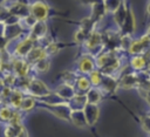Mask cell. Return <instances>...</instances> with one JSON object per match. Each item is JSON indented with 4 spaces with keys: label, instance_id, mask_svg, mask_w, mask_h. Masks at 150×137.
<instances>
[{
    "label": "cell",
    "instance_id": "obj_2",
    "mask_svg": "<svg viewBox=\"0 0 150 137\" xmlns=\"http://www.w3.org/2000/svg\"><path fill=\"white\" fill-rule=\"evenodd\" d=\"M26 90L32 96H36V97H40V98H43V97L49 96L52 94L49 88L43 82H41L40 80H35V78L29 81V84L26 88Z\"/></svg>",
    "mask_w": 150,
    "mask_h": 137
},
{
    "label": "cell",
    "instance_id": "obj_26",
    "mask_svg": "<svg viewBox=\"0 0 150 137\" xmlns=\"http://www.w3.org/2000/svg\"><path fill=\"white\" fill-rule=\"evenodd\" d=\"M34 105H35V100H34V97L30 95V96L23 97L22 103H21V105H20V109H21L22 111H29V110H32V109L34 108Z\"/></svg>",
    "mask_w": 150,
    "mask_h": 137
},
{
    "label": "cell",
    "instance_id": "obj_27",
    "mask_svg": "<svg viewBox=\"0 0 150 137\" xmlns=\"http://www.w3.org/2000/svg\"><path fill=\"white\" fill-rule=\"evenodd\" d=\"M90 85H91L90 80L84 77V76H81L76 80V87L82 91H88L90 89Z\"/></svg>",
    "mask_w": 150,
    "mask_h": 137
},
{
    "label": "cell",
    "instance_id": "obj_24",
    "mask_svg": "<svg viewBox=\"0 0 150 137\" xmlns=\"http://www.w3.org/2000/svg\"><path fill=\"white\" fill-rule=\"evenodd\" d=\"M22 126H23L22 124H9L5 129V136L6 137H18Z\"/></svg>",
    "mask_w": 150,
    "mask_h": 137
},
{
    "label": "cell",
    "instance_id": "obj_28",
    "mask_svg": "<svg viewBox=\"0 0 150 137\" xmlns=\"http://www.w3.org/2000/svg\"><path fill=\"white\" fill-rule=\"evenodd\" d=\"M103 2H104L107 12H110V13H115L122 4L121 0H103Z\"/></svg>",
    "mask_w": 150,
    "mask_h": 137
},
{
    "label": "cell",
    "instance_id": "obj_38",
    "mask_svg": "<svg viewBox=\"0 0 150 137\" xmlns=\"http://www.w3.org/2000/svg\"><path fill=\"white\" fill-rule=\"evenodd\" d=\"M6 0H0V4H2V2H5Z\"/></svg>",
    "mask_w": 150,
    "mask_h": 137
},
{
    "label": "cell",
    "instance_id": "obj_32",
    "mask_svg": "<svg viewBox=\"0 0 150 137\" xmlns=\"http://www.w3.org/2000/svg\"><path fill=\"white\" fill-rule=\"evenodd\" d=\"M137 88H138V91L142 95V97L150 105V88H143V87H137Z\"/></svg>",
    "mask_w": 150,
    "mask_h": 137
},
{
    "label": "cell",
    "instance_id": "obj_16",
    "mask_svg": "<svg viewBox=\"0 0 150 137\" xmlns=\"http://www.w3.org/2000/svg\"><path fill=\"white\" fill-rule=\"evenodd\" d=\"M102 42H103V39L101 34H98L97 32H91L86 40V46L88 49H95L98 46H101Z\"/></svg>",
    "mask_w": 150,
    "mask_h": 137
},
{
    "label": "cell",
    "instance_id": "obj_19",
    "mask_svg": "<svg viewBox=\"0 0 150 137\" xmlns=\"http://www.w3.org/2000/svg\"><path fill=\"white\" fill-rule=\"evenodd\" d=\"M128 11H129V9H127L125 5L122 2L121 6L118 7V9L114 13L115 22L118 25L120 28H122V26H123V23H124V21H125V18H127V15H128Z\"/></svg>",
    "mask_w": 150,
    "mask_h": 137
},
{
    "label": "cell",
    "instance_id": "obj_34",
    "mask_svg": "<svg viewBox=\"0 0 150 137\" xmlns=\"http://www.w3.org/2000/svg\"><path fill=\"white\" fill-rule=\"evenodd\" d=\"M18 137H28V132H27V130H26V128H25V126H22V129L20 130V132H19Z\"/></svg>",
    "mask_w": 150,
    "mask_h": 137
},
{
    "label": "cell",
    "instance_id": "obj_25",
    "mask_svg": "<svg viewBox=\"0 0 150 137\" xmlns=\"http://www.w3.org/2000/svg\"><path fill=\"white\" fill-rule=\"evenodd\" d=\"M48 68H49V60L47 59V56L40 59L39 61H36V62L34 63V69H35L36 71H39V73L47 71Z\"/></svg>",
    "mask_w": 150,
    "mask_h": 137
},
{
    "label": "cell",
    "instance_id": "obj_21",
    "mask_svg": "<svg viewBox=\"0 0 150 137\" xmlns=\"http://www.w3.org/2000/svg\"><path fill=\"white\" fill-rule=\"evenodd\" d=\"M86 96H87L88 103H91V104H97V103H100L101 100H102V93H101V90L97 89V88H91V89H89V90L87 91Z\"/></svg>",
    "mask_w": 150,
    "mask_h": 137
},
{
    "label": "cell",
    "instance_id": "obj_39",
    "mask_svg": "<svg viewBox=\"0 0 150 137\" xmlns=\"http://www.w3.org/2000/svg\"><path fill=\"white\" fill-rule=\"evenodd\" d=\"M149 116H150V115H149Z\"/></svg>",
    "mask_w": 150,
    "mask_h": 137
},
{
    "label": "cell",
    "instance_id": "obj_15",
    "mask_svg": "<svg viewBox=\"0 0 150 137\" xmlns=\"http://www.w3.org/2000/svg\"><path fill=\"white\" fill-rule=\"evenodd\" d=\"M13 69L15 71V74L20 77H25L28 74L29 70V63L25 60H15L13 63Z\"/></svg>",
    "mask_w": 150,
    "mask_h": 137
},
{
    "label": "cell",
    "instance_id": "obj_13",
    "mask_svg": "<svg viewBox=\"0 0 150 137\" xmlns=\"http://www.w3.org/2000/svg\"><path fill=\"white\" fill-rule=\"evenodd\" d=\"M46 56H47V53H46V50L43 48H41V47H33L32 50L27 54L26 61L28 63H33L34 64L36 61H39L40 59L46 57Z\"/></svg>",
    "mask_w": 150,
    "mask_h": 137
},
{
    "label": "cell",
    "instance_id": "obj_6",
    "mask_svg": "<svg viewBox=\"0 0 150 137\" xmlns=\"http://www.w3.org/2000/svg\"><path fill=\"white\" fill-rule=\"evenodd\" d=\"M83 111H84V116H86V118H87L88 126L94 125V124L97 122L98 116H100V109H98L97 104L87 103L86 107L83 108Z\"/></svg>",
    "mask_w": 150,
    "mask_h": 137
},
{
    "label": "cell",
    "instance_id": "obj_11",
    "mask_svg": "<svg viewBox=\"0 0 150 137\" xmlns=\"http://www.w3.org/2000/svg\"><path fill=\"white\" fill-rule=\"evenodd\" d=\"M70 121L74 125L79 126V128H84L88 126L87 123V118L84 116V111L83 110H71L70 114Z\"/></svg>",
    "mask_w": 150,
    "mask_h": 137
},
{
    "label": "cell",
    "instance_id": "obj_18",
    "mask_svg": "<svg viewBox=\"0 0 150 137\" xmlns=\"http://www.w3.org/2000/svg\"><path fill=\"white\" fill-rule=\"evenodd\" d=\"M107 12L105 9V6H104V2L103 1H98V2H95L93 4V13H91V19L96 22L98 21L100 19L103 18L104 13Z\"/></svg>",
    "mask_w": 150,
    "mask_h": 137
},
{
    "label": "cell",
    "instance_id": "obj_23",
    "mask_svg": "<svg viewBox=\"0 0 150 137\" xmlns=\"http://www.w3.org/2000/svg\"><path fill=\"white\" fill-rule=\"evenodd\" d=\"M22 100H23V95L20 90H13L12 91V95L9 97V104L12 108L14 109H19L21 103H22Z\"/></svg>",
    "mask_w": 150,
    "mask_h": 137
},
{
    "label": "cell",
    "instance_id": "obj_9",
    "mask_svg": "<svg viewBox=\"0 0 150 137\" xmlns=\"http://www.w3.org/2000/svg\"><path fill=\"white\" fill-rule=\"evenodd\" d=\"M63 101H70L75 95H76V93H75V90H74V88H73V85L71 84H68V83H63V84H61V85H59L57 88H56V91H55Z\"/></svg>",
    "mask_w": 150,
    "mask_h": 137
},
{
    "label": "cell",
    "instance_id": "obj_33",
    "mask_svg": "<svg viewBox=\"0 0 150 137\" xmlns=\"http://www.w3.org/2000/svg\"><path fill=\"white\" fill-rule=\"evenodd\" d=\"M8 123H9V124H21V115L18 114L16 111H14V114H13V116H12V118L9 119Z\"/></svg>",
    "mask_w": 150,
    "mask_h": 137
},
{
    "label": "cell",
    "instance_id": "obj_5",
    "mask_svg": "<svg viewBox=\"0 0 150 137\" xmlns=\"http://www.w3.org/2000/svg\"><path fill=\"white\" fill-rule=\"evenodd\" d=\"M30 14L38 20V21H45L48 16V6L41 1L34 2L30 7Z\"/></svg>",
    "mask_w": 150,
    "mask_h": 137
},
{
    "label": "cell",
    "instance_id": "obj_30",
    "mask_svg": "<svg viewBox=\"0 0 150 137\" xmlns=\"http://www.w3.org/2000/svg\"><path fill=\"white\" fill-rule=\"evenodd\" d=\"M14 111L9 108V107H2L0 109V119L5 121V122H9V119L12 118Z\"/></svg>",
    "mask_w": 150,
    "mask_h": 137
},
{
    "label": "cell",
    "instance_id": "obj_36",
    "mask_svg": "<svg viewBox=\"0 0 150 137\" xmlns=\"http://www.w3.org/2000/svg\"><path fill=\"white\" fill-rule=\"evenodd\" d=\"M146 12H148V14H150V2H149L148 6H146Z\"/></svg>",
    "mask_w": 150,
    "mask_h": 137
},
{
    "label": "cell",
    "instance_id": "obj_7",
    "mask_svg": "<svg viewBox=\"0 0 150 137\" xmlns=\"http://www.w3.org/2000/svg\"><path fill=\"white\" fill-rule=\"evenodd\" d=\"M34 39H32L30 36L26 37L25 40H22L21 42H19V44L16 46L15 48V54L18 56H21V57H26L27 54L32 50V48L34 47Z\"/></svg>",
    "mask_w": 150,
    "mask_h": 137
},
{
    "label": "cell",
    "instance_id": "obj_37",
    "mask_svg": "<svg viewBox=\"0 0 150 137\" xmlns=\"http://www.w3.org/2000/svg\"><path fill=\"white\" fill-rule=\"evenodd\" d=\"M146 35L150 37V27H149V29H148V33H146Z\"/></svg>",
    "mask_w": 150,
    "mask_h": 137
},
{
    "label": "cell",
    "instance_id": "obj_35",
    "mask_svg": "<svg viewBox=\"0 0 150 137\" xmlns=\"http://www.w3.org/2000/svg\"><path fill=\"white\" fill-rule=\"evenodd\" d=\"M98 1H101V0H83V2H86V4H95V2H98Z\"/></svg>",
    "mask_w": 150,
    "mask_h": 137
},
{
    "label": "cell",
    "instance_id": "obj_20",
    "mask_svg": "<svg viewBox=\"0 0 150 137\" xmlns=\"http://www.w3.org/2000/svg\"><path fill=\"white\" fill-rule=\"evenodd\" d=\"M100 85L102 87L103 90L111 93V91H114V90L117 88L118 83H117V81H116L115 78H112L110 75H107V74H105V75H103V78H102V82H101Z\"/></svg>",
    "mask_w": 150,
    "mask_h": 137
},
{
    "label": "cell",
    "instance_id": "obj_4",
    "mask_svg": "<svg viewBox=\"0 0 150 137\" xmlns=\"http://www.w3.org/2000/svg\"><path fill=\"white\" fill-rule=\"evenodd\" d=\"M148 50H150V37L148 35H144L138 40L132 41L129 47V53L134 55H142Z\"/></svg>",
    "mask_w": 150,
    "mask_h": 137
},
{
    "label": "cell",
    "instance_id": "obj_14",
    "mask_svg": "<svg viewBox=\"0 0 150 137\" xmlns=\"http://www.w3.org/2000/svg\"><path fill=\"white\" fill-rule=\"evenodd\" d=\"M95 68V62L90 56H83L79 61V70L84 74H89L94 70Z\"/></svg>",
    "mask_w": 150,
    "mask_h": 137
},
{
    "label": "cell",
    "instance_id": "obj_17",
    "mask_svg": "<svg viewBox=\"0 0 150 137\" xmlns=\"http://www.w3.org/2000/svg\"><path fill=\"white\" fill-rule=\"evenodd\" d=\"M87 103H88L87 96L86 95H77V94L69 101V105L73 110H83V108L86 107Z\"/></svg>",
    "mask_w": 150,
    "mask_h": 137
},
{
    "label": "cell",
    "instance_id": "obj_29",
    "mask_svg": "<svg viewBox=\"0 0 150 137\" xmlns=\"http://www.w3.org/2000/svg\"><path fill=\"white\" fill-rule=\"evenodd\" d=\"M102 78H103V75L98 70H93L91 73H89V80L91 82V85H95V87L100 85L102 82Z\"/></svg>",
    "mask_w": 150,
    "mask_h": 137
},
{
    "label": "cell",
    "instance_id": "obj_31",
    "mask_svg": "<svg viewBox=\"0 0 150 137\" xmlns=\"http://www.w3.org/2000/svg\"><path fill=\"white\" fill-rule=\"evenodd\" d=\"M141 126L142 129L150 135V116H142L141 117Z\"/></svg>",
    "mask_w": 150,
    "mask_h": 137
},
{
    "label": "cell",
    "instance_id": "obj_8",
    "mask_svg": "<svg viewBox=\"0 0 150 137\" xmlns=\"http://www.w3.org/2000/svg\"><path fill=\"white\" fill-rule=\"evenodd\" d=\"M47 33V25L45 21H36L32 27H30V34L29 36L34 40H40L42 39Z\"/></svg>",
    "mask_w": 150,
    "mask_h": 137
},
{
    "label": "cell",
    "instance_id": "obj_1",
    "mask_svg": "<svg viewBox=\"0 0 150 137\" xmlns=\"http://www.w3.org/2000/svg\"><path fill=\"white\" fill-rule=\"evenodd\" d=\"M120 61L114 55L112 52L109 53H103L96 59V66L102 70L104 74H110L111 71L116 70L118 68Z\"/></svg>",
    "mask_w": 150,
    "mask_h": 137
},
{
    "label": "cell",
    "instance_id": "obj_12",
    "mask_svg": "<svg viewBox=\"0 0 150 137\" xmlns=\"http://www.w3.org/2000/svg\"><path fill=\"white\" fill-rule=\"evenodd\" d=\"M118 85L123 89H131L134 87H137L138 85V75L136 74H128V75H124Z\"/></svg>",
    "mask_w": 150,
    "mask_h": 137
},
{
    "label": "cell",
    "instance_id": "obj_22",
    "mask_svg": "<svg viewBox=\"0 0 150 137\" xmlns=\"http://www.w3.org/2000/svg\"><path fill=\"white\" fill-rule=\"evenodd\" d=\"M130 64L135 70H143L148 66V62H146V60L143 55H135L131 59Z\"/></svg>",
    "mask_w": 150,
    "mask_h": 137
},
{
    "label": "cell",
    "instance_id": "obj_10",
    "mask_svg": "<svg viewBox=\"0 0 150 137\" xmlns=\"http://www.w3.org/2000/svg\"><path fill=\"white\" fill-rule=\"evenodd\" d=\"M135 27H136V21H135V16H134V13L131 9L128 11V15L125 18V21L122 26V32L124 33V35H130L134 33L135 30Z\"/></svg>",
    "mask_w": 150,
    "mask_h": 137
},
{
    "label": "cell",
    "instance_id": "obj_3",
    "mask_svg": "<svg viewBox=\"0 0 150 137\" xmlns=\"http://www.w3.org/2000/svg\"><path fill=\"white\" fill-rule=\"evenodd\" d=\"M46 109H48L53 115H55L56 117L61 118V119H67L70 121V114H71V108L69 105V103L67 104L66 102H61V103H56V104H47Z\"/></svg>",
    "mask_w": 150,
    "mask_h": 137
}]
</instances>
